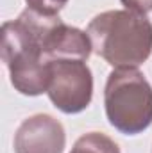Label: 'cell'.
<instances>
[{
	"label": "cell",
	"mask_w": 152,
	"mask_h": 153,
	"mask_svg": "<svg viewBox=\"0 0 152 153\" xmlns=\"http://www.w3.org/2000/svg\"><path fill=\"white\" fill-rule=\"evenodd\" d=\"M70 153H120V148L111 137L99 132H90L77 139Z\"/></svg>",
	"instance_id": "cell-7"
},
{
	"label": "cell",
	"mask_w": 152,
	"mask_h": 153,
	"mask_svg": "<svg viewBox=\"0 0 152 153\" xmlns=\"http://www.w3.org/2000/svg\"><path fill=\"white\" fill-rule=\"evenodd\" d=\"M129 11L140 13V14H147L152 11V0H120Z\"/></svg>",
	"instance_id": "cell-9"
},
{
	"label": "cell",
	"mask_w": 152,
	"mask_h": 153,
	"mask_svg": "<svg viewBox=\"0 0 152 153\" xmlns=\"http://www.w3.org/2000/svg\"><path fill=\"white\" fill-rule=\"evenodd\" d=\"M88 36L93 52L113 68H136L152 53V23L129 9L97 14L88 25Z\"/></svg>",
	"instance_id": "cell-1"
},
{
	"label": "cell",
	"mask_w": 152,
	"mask_h": 153,
	"mask_svg": "<svg viewBox=\"0 0 152 153\" xmlns=\"http://www.w3.org/2000/svg\"><path fill=\"white\" fill-rule=\"evenodd\" d=\"M2 61L5 62L13 87L25 96L47 93L50 80V61L34 45L2 43Z\"/></svg>",
	"instance_id": "cell-4"
},
{
	"label": "cell",
	"mask_w": 152,
	"mask_h": 153,
	"mask_svg": "<svg viewBox=\"0 0 152 153\" xmlns=\"http://www.w3.org/2000/svg\"><path fill=\"white\" fill-rule=\"evenodd\" d=\"M47 94L56 109L65 114H77L88 109L93 96V76L84 61L59 59L50 62Z\"/></svg>",
	"instance_id": "cell-3"
},
{
	"label": "cell",
	"mask_w": 152,
	"mask_h": 153,
	"mask_svg": "<svg viewBox=\"0 0 152 153\" xmlns=\"http://www.w3.org/2000/svg\"><path fill=\"white\" fill-rule=\"evenodd\" d=\"M65 144L63 125L48 114L27 117L14 134V153H63Z\"/></svg>",
	"instance_id": "cell-5"
},
{
	"label": "cell",
	"mask_w": 152,
	"mask_h": 153,
	"mask_svg": "<svg viewBox=\"0 0 152 153\" xmlns=\"http://www.w3.org/2000/svg\"><path fill=\"white\" fill-rule=\"evenodd\" d=\"M106 116L118 132L136 135L152 125V87L136 68H116L104 91Z\"/></svg>",
	"instance_id": "cell-2"
},
{
	"label": "cell",
	"mask_w": 152,
	"mask_h": 153,
	"mask_svg": "<svg viewBox=\"0 0 152 153\" xmlns=\"http://www.w3.org/2000/svg\"><path fill=\"white\" fill-rule=\"evenodd\" d=\"M27 7L45 16H57V13L68 4V0H25Z\"/></svg>",
	"instance_id": "cell-8"
},
{
	"label": "cell",
	"mask_w": 152,
	"mask_h": 153,
	"mask_svg": "<svg viewBox=\"0 0 152 153\" xmlns=\"http://www.w3.org/2000/svg\"><path fill=\"white\" fill-rule=\"evenodd\" d=\"M93 46L88 32H82L77 27H70L59 22L48 34L43 46L45 57L52 61L72 59V61H88Z\"/></svg>",
	"instance_id": "cell-6"
}]
</instances>
